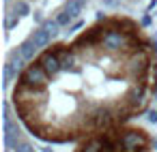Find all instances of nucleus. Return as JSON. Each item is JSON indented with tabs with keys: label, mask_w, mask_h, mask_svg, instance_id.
<instances>
[{
	"label": "nucleus",
	"mask_w": 157,
	"mask_h": 152,
	"mask_svg": "<svg viewBox=\"0 0 157 152\" xmlns=\"http://www.w3.org/2000/svg\"><path fill=\"white\" fill-rule=\"evenodd\" d=\"M84 5H86V0H69L67 7H65V11L56 17V22H58L60 26L71 24L73 20H78V17H80V13H82V9H84Z\"/></svg>",
	"instance_id": "nucleus-1"
},
{
	"label": "nucleus",
	"mask_w": 157,
	"mask_h": 152,
	"mask_svg": "<svg viewBox=\"0 0 157 152\" xmlns=\"http://www.w3.org/2000/svg\"><path fill=\"white\" fill-rule=\"evenodd\" d=\"M30 41H33V43H35V47L39 49V47H48V45H50V41H52V37H50L43 28H39V30H35V32H33Z\"/></svg>",
	"instance_id": "nucleus-2"
},
{
	"label": "nucleus",
	"mask_w": 157,
	"mask_h": 152,
	"mask_svg": "<svg viewBox=\"0 0 157 152\" xmlns=\"http://www.w3.org/2000/svg\"><path fill=\"white\" fill-rule=\"evenodd\" d=\"M17 52H20V56L28 62V60H33L35 58V52H37V47H35V43L33 41H24L20 47H17Z\"/></svg>",
	"instance_id": "nucleus-3"
},
{
	"label": "nucleus",
	"mask_w": 157,
	"mask_h": 152,
	"mask_svg": "<svg viewBox=\"0 0 157 152\" xmlns=\"http://www.w3.org/2000/svg\"><path fill=\"white\" fill-rule=\"evenodd\" d=\"M43 30H45V32L54 39V37L60 32V24H58L56 20H48V22H43Z\"/></svg>",
	"instance_id": "nucleus-4"
},
{
	"label": "nucleus",
	"mask_w": 157,
	"mask_h": 152,
	"mask_svg": "<svg viewBox=\"0 0 157 152\" xmlns=\"http://www.w3.org/2000/svg\"><path fill=\"white\" fill-rule=\"evenodd\" d=\"M17 73H20V71H17L11 62H7V64H5V86H9V84L17 77Z\"/></svg>",
	"instance_id": "nucleus-5"
},
{
	"label": "nucleus",
	"mask_w": 157,
	"mask_h": 152,
	"mask_svg": "<svg viewBox=\"0 0 157 152\" xmlns=\"http://www.w3.org/2000/svg\"><path fill=\"white\" fill-rule=\"evenodd\" d=\"M28 13H30L28 2H24V0H17V2H15V15L20 17V15H28Z\"/></svg>",
	"instance_id": "nucleus-6"
},
{
	"label": "nucleus",
	"mask_w": 157,
	"mask_h": 152,
	"mask_svg": "<svg viewBox=\"0 0 157 152\" xmlns=\"http://www.w3.org/2000/svg\"><path fill=\"white\" fill-rule=\"evenodd\" d=\"M13 150H15V152H35V148H33L28 141H24V139H20V141L13 146Z\"/></svg>",
	"instance_id": "nucleus-7"
},
{
	"label": "nucleus",
	"mask_w": 157,
	"mask_h": 152,
	"mask_svg": "<svg viewBox=\"0 0 157 152\" xmlns=\"http://www.w3.org/2000/svg\"><path fill=\"white\" fill-rule=\"evenodd\" d=\"M15 24H17V15H15V17H11V15H9V17L5 20V26H7V30H11Z\"/></svg>",
	"instance_id": "nucleus-8"
},
{
	"label": "nucleus",
	"mask_w": 157,
	"mask_h": 152,
	"mask_svg": "<svg viewBox=\"0 0 157 152\" xmlns=\"http://www.w3.org/2000/svg\"><path fill=\"white\" fill-rule=\"evenodd\" d=\"M118 2H121V0H103V5H105V7H116Z\"/></svg>",
	"instance_id": "nucleus-9"
},
{
	"label": "nucleus",
	"mask_w": 157,
	"mask_h": 152,
	"mask_svg": "<svg viewBox=\"0 0 157 152\" xmlns=\"http://www.w3.org/2000/svg\"><path fill=\"white\" fill-rule=\"evenodd\" d=\"M148 24H151V15H144L142 17V26H148Z\"/></svg>",
	"instance_id": "nucleus-10"
},
{
	"label": "nucleus",
	"mask_w": 157,
	"mask_h": 152,
	"mask_svg": "<svg viewBox=\"0 0 157 152\" xmlns=\"http://www.w3.org/2000/svg\"><path fill=\"white\" fill-rule=\"evenodd\" d=\"M43 152H54V150H52V148H45V150H43Z\"/></svg>",
	"instance_id": "nucleus-11"
}]
</instances>
